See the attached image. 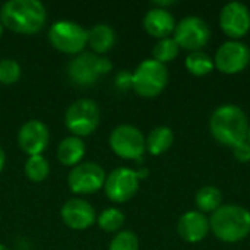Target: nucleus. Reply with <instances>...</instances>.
Masks as SVG:
<instances>
[{
    "instance_id": "1",
    "label": "nucleus",
    "mask_w": 250,
    "mask_h": 250,
    "mask_svg": "<svg viewBox=\"0 0 250 250\" xmlns=\"http://www.w3.org/2000/svg\"><path fill=\"white\" fill-rule=\"evenodd\" d=\"M3 26L15 34L40 32L47 22V9L38 0H9L0 7Z\"/></svg>"
},
{
    "instance_id": "2",
    "label": "nucleus",
    "mask_w": 250,
    "mask_h": 250,
    "mask_svg": "<svg viewBox=\"0 0 250 250\" xmlns=\"http://www.w3.org/2000/svg\"><path fill=\"white\" fill-rule=\"evenodd\" d=\"M209 130L217 142L234 148L236 145L246 142L249 119L239 105L223 104L211 114Z\"/></svg>"
},
{
    "instance_id": "3",
    "label": "nucleus",
    "mask_w": 250,
    "mask_h": 250,
    "mask_svg": "<svg viewBox=\"0 0 250 250\" xmlns=\"http://www.w3.org/2000/svg\"><path fill=\"white\" fill-rule=\"evenodd\" d=\"M209 227L214 236L224 243L242 242L250 234V211L234 204L221 205L211 214Z\"/></svg>"
},
{
    "instance_id": "4",
    "label": "nucleus",
    "mask_w": 250,
    "mask_h": 250,
    "mask_svg": "<svg viewBox=\"0 0 250 250\" xmlns=\"http://www.w3.org/2000/svg\"><path fill=\"white\" fill-rule=\"evenodd\" d=\"M168 83L167 66L154 60H142L132 72V89L144 98L158 97Z\"/></svg>"
},
{
    "instance_id": "5",
    "label": "nucleus",
    "mask_w": 250,
    "mask_h": 250,
    "mask_svg": "<svg viewBox=\"0 0 250 250\" xmlns=\"http://www.w3.org/2000/svg\"><path fill=\"white\" fill-rule=\"evenodd\" d=\"M98 104L91 98H79L73 101L64 113V125L70 135L85 138L92 135L100 125Z\"/></svg>"
},
{
    "instance_id": "6",
    "label": "nucleus",
    "mask_w": 250,
    "mask_h": 250,
    "mask_svg": "<svg viewBox=\"0 0 250 250\" xmlns=\"http://www.w3.org/2000/svg\"><path fill=\"white\" fill-rule=\"evenodd\" d=\"M48 41L57 51L78 56L86 47V29L75 21L60 19L48 28Z\"/></svg>"
},
{
    "instance_id": "7",
    "label": "nucleus",
    "mask_w": 250,
    "mask_h": 250,
    "mask_svg": "<svg viewBox=\"0 0 250 250\" xmlns=\"http://www.w3.org/2000/svg\"><path fill=\"white\" fill-rule=\"evenodd\" d=\"M111 151L123 158L130 161H142L146 152V141L144 133L133 125H119L116 126L108 138Z\"/></svg>"
},
{
    "instance_id": "8",
    "label": "nucleus",
    "mask_w": 250,
    "mask_h": 250,
    "mask_svg": "<svg viewBox=\"0 0 250 250\" xmlns=\"http://www.w3.org/2000/svg\"><path fill=\"white\" fill-rule=\"evenodd\" d=\"M105 177V170L100 164L92 161H82L70 170L67 176V185L72 193L85 196L104 189Z\"/></svg>"
},
{
    "instance_id": "9",
    "label": "nucleus",
    "mask_w": 250,
    "mask_h": 250,
    "mask_svg": "<svg viewBox=\"0 0 250 250\" xmlns=\"http://www.w3.org/2000/svg\"><path fill=\"white\" fill-rule=\"evenodd\" d=\"M173 38L180 48L189 50L190 53L199 51L208 44L211 28L208 22L199 16H186L176 23Z\"/></svg>"
},
{
    "instance_id": "10",
    "label": "nucleus",
    "mask_w": 250,
    "mask_h": 250,
    "mask_svg": "<svg viewBox=\"0 0 250 250\" xmlns=\"http://www.w3.org/2000/svg\"><path fill=\"white\" fill-rule=\"evenodd\" d=\"M139 179L133 168L119 167L107 174L104 183L105 196L114 204L130 201L139 190Z\"/></svg>"
},
{
    "instance_id": "11",
    "label": "nucleus",
    "mask_w": 250,
    "mask_h": 250,
    "mask_svg": "<svg viewBox=\"0 0 250 250\" xmlns=\"http://www.w3.org/2000/svg\"><path fill=\"white\" fill-rule=\"evenodd\" d=\"M250 63V48L240 40H229L223 42L214 56L215 67L224 75H236L243 72Z\"/></svg>"
},
{
    "instance_id": "12",
    "label": "nucleus",
    "mask_w": 250,
    "mask_h": 250,
    "mask_svg": "<svg viewBox=\"0 0 250 250\" xmlns=\"http://www.w3.org/2000/svg\"><path fill=\"white\" fill-rule=\"evenodd\" d=\"M220 26L231 40H240L250 31V10L242 1H230L220 12Z\"/></svg>"
},
{
    "instance_id": "13",
    "label": "nucleus",
    "mask_w": 250,
    "mask_h": 250,
    "mask_svg": "<svg viewBox=\"0 0 250 250\" xmlns=\"http://www.w3.org/2000/svg\"><path fill=\"white\" fill-rule=\"evenodd\" d=\"M50 142V130L41 120H28L18 132V145L28 155H42Z\"/></svg>"
},
{
    "instance_id": "14",
    "label": "nucleus",
    "mask_w": 250,
    "mask_h": 250,
    "mask_svg": "<svg viewBox=\"0 0 250 250\" xmlns=\"http://www.w3.org/2000/svg\"><path fill=\"white\" fill-rule=\"evenodd\" d=\"M60 217L64 226L72 230H86L97 223L95 208L82 198L67 199L60 209Z\"/></svg>"
},
{
    "instance_id": "15",
    "label": "nucleus",
    "mask_w": 250,
    "mask_h": 250,
    "mask_svg": "<svg viewBox=\"0 0 250 250\" xmlns=\"http://www.w3.org/2000/svg\"><path fill=\"white\" fill-rule=\"evenodd\" d=\"M98 57L94 53L82 51L67 63V76L78 86H92L100 79Z\"/></svg>"
},
{
    "instance_id": "16",
    "label": "nucleus",
    "mask_w": 250,
    "mask_h": 250,
    "mask_svg": "<svg viewBox=\"0 0 250 250\" xmlns=\"http://www.w3.org/2000/svg\"><path fill=\"white\" fill-rule=\"evenodd\" d=\"M209 231V218L201 211H188L177 221V234L186 243H199Z\"/></svg>"
},
{
    "instance_id": "17",
    "label": "nucleus",
    "mask_w": 250,
    "mask_h": 250,
    "mask_svg": "<svg viewBox=\"0 0 250 250\" xmlns=\"http://www.w3.org/2000/svg\"><path fill=\"white\" fill-rule=\"evenodd\" d=\"M144 28L145 31L158 40L167 38L174 32L176 28V19L173 16V13L168 9H161V7H155L152 6L144 16Z\"/></svg>"
},
{
    "instance_id": "18",
    "label": "nucleus",
    "mask_w": 250,
    "mask_h": 250,
    "mask_svg": "<svg viewBox=\"0 0 250 250\" xmlns=\"http://www.w3.org/2000/svg\"><path fill=\"white\" fill-rule=\"evenodd\" d=\"M116 40V31L107 23H97L86 29V45L97 56H103L110 51L114 47Z\"/></svg>"
},
{
    "instance_id": "19",
    "label": "nucleus",
    "mask_w": 250,
    "mask_h": 250,
    "mask_svg": "<svg viewBox=\"0 0 250 250\" xmlns=\"http://www.w3.org/2000/svg\"><path fill=\"white\" fill-rule=\"evenodd\" d=\"M85 152H86V145L82 141V138L69 135L59 144L56 157L62 166L73 168L75 166L82 163Z\"/></svg>"
},
{
    "instance_id": "20",
    "label": "nucleus",
    "mask_w": 250,
    "mask_h": 250,
    "mask_svg": "<svg viewBox=\"0 0 250 250\" xmlns=\"http://www.w3.org/2000/svg\"><path fill=\"white\" fill-rule=\"evenodd\" d=\"M145 141H146V151L151 155L158 157L171 148L174 141V133L168 126H157L148 133Z\"/></svg>"
},
{
    "instance_id": "21",
    "label": "nucleus",
    "mask_w": 250,
    "mask_h": 250,
    "mask_svg": "<svg viewBox=\"0 0 250 250\" xmlns=\"http://www.w3.org/2000/svg\"><path fill=\"white\" fill-rule=\"evenodd\" d=\"M223 193L215 186H204L198 190L195 196V204L202 214H212L221 207Z\"/></svg>"
},
{
    "instance_id": "22",
    "label": "nucleus",
    "mask_w": 250,
    "mask_h": 250,
    "mask_svg": "<svg viewBox=\"0 0 250 250\" xmlns=\"http://www.w3.org/2000/svg\"><path fill=\"white\" fill-rule=\"evenodd\" d=\"M185 64L189 73H192L193 76H205V75H209L215 69L214 57H211L204 50L189 53Z\"/></svg>"
},
{
    "instance_id": "23",
    "label": "nucleus",
    "mask_w": 250,
    "mask_h": 250,
    "mask_svg": "<svg viewBox=\"0 0 250 250\" xmlns=\"http://www.w3.org/2000/svg\"><path fill=\"white\" fill-rule=\"evenodd\" d=\"M23 171H25V176L31 182L41 183L50 174V163L44 155H32V157H28Z\"/></svg>"
},
{
    "instance_id": "24",
    "label": "nucleus",
    "mask_w": 250,
    "mask_h": 250,
    "mask_svg": "<svg viewBox=\"0 0 250 250\" xmlns=\"http://www.w3.org/2000/svg\"><path fill=\"white\" fill-rule=\"evenodd\" d=\"M125 214L119 208L110 207L100 212L97 217V224L105 233H119L125 224Z\"/></svg>"
},
{
    "instance_id": "25",
    "label": "nucleus",
    "mask_w": 250,
    "mask_h": 250,
    "mask_svg": "<svg viewBox=\"0 0 250 250\" xmlns=\"http://www.w3.org/2000/svg\"><path fill=\"white\" fill-rule=\"evenodd\" d=\"M180 53V47L176 42L173 37H167L163 40H158L157 44L152 48V59L166 64L168 62H173Z\"/></svg>"
},
{
    "instance_id": "26",
    "label": "nucleus",
    "mask_w": 250,
    "mask_h": 250,
    "mask_svg": "<svg viewBox=\"0 0 250 250\" xmlns=\"http://www.w3.org/2000/svg\"><path fill=\"white\" fill-rule=\"evenodd\" d=\"M22 69L21 64L13 59H1L0 60V83L13 85L21 79Z\"/></svg>"
},
{
    "instance_id": "27",
    "label": "nucleus",
    "mask_w": 250,
    "mask_h": 250,
    "mask_svg": "<svg viewBox=\"0 0 250 250\" xmlns=\"http://www.w3.org/2000/svg\"><path fill=\"white\" fill-rule=\"evenodd\" d=\"M108 250H139V239L130 230L119 231L111 239Z\"/></svg>"
},
{
    "instance_id": "28",
    "label": "nucleus",
    "mask_w": 250,
    "mask_h": 250,
    "mask_svg": "<svg viewBox=\"0 0 250 250\" xmlns=\"http://www.w3.org/2000/svg\"><path fill=\"white\" fill-rule=\"evenodd\" d=\"M114 85L120 91L132 89V72H129L126 69L117 72V75L114 76Z\"/></svg>"
},
{
    "instance_id": "29",
    "label": "nucleus",
    "mask_w": 250,
    "mask_h": 250,
    "mask_svg": "<svg viewBox=\"0 0 250 250\" xmlns=\"http://www.w3.org/2000/svg\"><path fill=\"white\" fill-rule=\"evenodd\" d=\"M233 155L234 158L239 161V163H249L250 161V144L246 141V142H242L239 145H236L233 148Z\"/></svg>"
},
{
    "instance_id": "30",
    "label": "nucleus",
    "mask_w": 250,
    "mask_h": 250,
    "mask_svg": "<svg viewBox=\"0 0 250 250\" xmlns=\"http://www.w3.org/2000/svg\"><path fill=\"white\" fill-rule=\"evenodd\" d=\"M152 4H154L155 7L167 9L168 6H173V4H176V1H174V0H158V1H154Z\"/></svg>"
},
{
    "instance_id": "31",
    "label": "nucleus",
    "mask_w": 250,
    "mask_h": 250,
    "mask_svg": "<svg viewBox=\"0 0 250 250\" xmlns=\"http://www.w3.org/2000/svg\"><path fill=\"white\" fill-rule=\"evenodd\" d=\"M135 171H136V174H138V179H139V180L146 179V177H148V174H149V170H148V168H145V167H141V168H138V170H135Z\"/></svg>"
},
{
    "instance_id": "32",
    "label": "nucleus",
    "mask_w": 250,
    "mask_h": 250,
    "mask_svg": "<svg viewBox=\"0 0 250 250\" xmlns=\"http://www.w3.org/2000/svg\"><path fill=\"white\" fill-rule=\"evenodd\" d=\"M4 164H6V154H4L3 148L0 146V173H1L3 168H4Z\"/></svg>"
},
{
    "instance_id": "33",
    "label": "nucleus",
    "mask_w": 250,
    "mask_h": 250,
    "mask_svg": "<svg viewBox=\"0 0 250 250\" xmlns=\"http://www.w3.org/2000/svg\"><path fill=\"white\" fill-rule=\"evenodd\" d=\"M3 29H4V26H3V23H1V21H0V38H1V35H3Z\"/></svg>"
},
{
    "instance_id": "34",
    "label": "nucleus",
    "mask_w": 250,
    "mask_h": 250,
    "mask_svg": "<svg viewBox=\"0 0 250 250\" xmlns=\"http://www.w3.org/2000/svg\"><path fill=\"white\" fill-rule=\"evenodd\" d=\"M0 250H10L6 245H3V243H0Z\"/></svg>"
},
{
    "instance_id": "35",
    "label": "nucleus",
    "mask_w": 250,
    "mask_h": 250,
    "mask_svg": "<svg viewBox=\"0 0 250 250\" xmlns=\"http://www.w3.org/2000/svg\"><path fill=\"white\" fill-rule=\"evenodd\" d=\"M246 141L250 144V125H249V130H248V139H246Z\"/></svg>"
}]
</instances>
